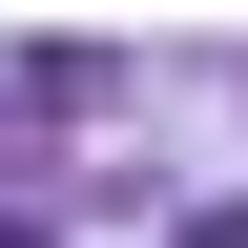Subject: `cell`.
Segmentation results:
<instances>
[{
  "label": "cell",
  "mask_w": 248,
  "mask_h": 248,
  "mask_svg": "<svg viewBox=\"0 0 248 248\" xmlns=\"http://www.w3.org/2000/svg\"><path fill=\"white\" fill-rule=\"evenodd\" d=\"M0 248H42V228H21V207H0Z\"/></svg>",
  "instance_id": "cell-1"
}]
</instances>
